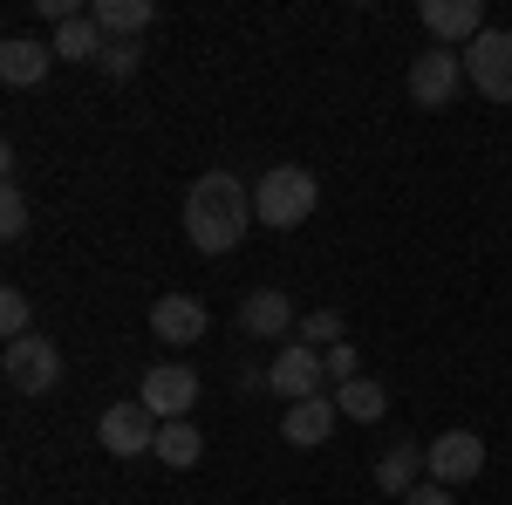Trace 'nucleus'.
Listing matches in <instances>:
<instances>
[{
	"mask_svg": "<svg viewBox=\"0 0 512 505\" xmlns=\"http://www.w3.org/2000/svg\"><path fill=\"white\" fill-rule=\"evenodd\" d=\"M321 369H328V383L342 389V383H355V376H362V355H355L349 342H335V349L321 355Z\"/></svg>",
	"mask_w": 512,
	"mask_h": 505,
	"instance_id": "23",
	"label": "nucleus"
},
{
	"mask_svg": "<svg viewBox=\"0 0 512 505\" xmlns=\"http://www.w3.org/2000/svg\"><path fill=\"white\" fill-rule=\"evenodd\" d=\"M89 14H96L103 41H137L151 21H158V7H151V0H96Z\"/></svg>",
	"mask_w": 512,
	"mask_h": 505,
	"instance_id": "16",
	"label": "nucleus"
},
{
	"mask_svg": "<svg viewBox=\"0 0 512 505\" xmlns=\"http://www.w3.org/2000/svg\"><path fill=\"white\" fill-rule=\"evenodd\" d=\"M0 376L21 389V396H48V389H62V349L48 335H21V342H7Z\"/></svg>",
	"mask_w": 512,
	"mask_h": 505,
	"instance_id": "4",
	"label": "nucleus"
},
{
	"mask_svg": "<svg viewBox=\"0 0 512 505\" xmlns=\"http://www.w3.org/2000/svg\"><path fill=\"white\" fill-rule=\"evenodd\" d=\"M205 328H212V314H205V301H192V294H158V301H151V335L171 342V349H192Z\"/></svg>",
	"mask_w": 512,
	"mask_h": 505,
	"instance_id": "10",
	"label": "nucleus"
},
{
	"mask_svg": "<svg viewBox=\"0 0 512 505\" xmlns=\"http://www.w3.org/2000/svg\"><path fill=\"white\" fill-rule=\"evenodd\" d=\"M48 69H55V48H48V41H28V35L0 41V82H7V89H35Z\"/></svg>",
	"mask_w": 512,
	"mask_h": 505,
	"instance_id": "12",
	"label": "nucleus"
},
{
	"mask_svg": "<svg viewBox=\"0 0 512 505\" xmlns=\"http://www.w3.org/2000/svg\"><path fill=\"white\" fill-rule=\"evenodd\" d=\"M458 89H465V55L458 48H424L410 62V103L417 110H451Z\"/></svg>",
	"mask_w": 512,
	"mask_h": 505,
	"instance_id": "5",
	"label": "nucleus"
},
{
	"mask_svg": "<svg viewBox=\"0 0 512 505\" xmlns=\"http://www.w3.org/2000/svg\"><path fill=\"white\" fill-rule=\"evenodd\" d=\"M321 383H328V369H321V349H308V342H287V349L267 362V389H274V396H287V403L321 396Z\"/></svg>",
	"mask_w": 512,
	"mask_h": 505,
	"instance_id": "8",
	"label": "nucleus"
},
{
	"mask_svg": "<svg viewBox=\"0 0 512 505\" xmlns=\"http://www.w3.org/2000/svg\"><path fill=\"white\" fill-rule=\"evenodd\" d=\"M424 478H431V458H424V444H417V437L390 444V451H383V465H376V485H383V492H396V499H410Z\"/></svg>",
	"mask_w": 512,
	"mask_h": 505,
	"instance_id": "15",
	"label": "nucleus"
},
{
	"mask_svg": "<svg viewBox=\"0 0 512 505\" xmlns=\"http://www.w3.org/2000/svg\"><path fill=\"white\" fill-rule=\"evenodd\" d=\"M335 410H342V417H355V424H376V417L390 410V389H383L376 376H369V369H362L355 383L335 389Z\"/></svg>",
	"mask_w": 512,
	"mask_h": 505,
	"instance_id": "18",
	"label": "nucleus"
},
{
	"mask_svg": "<svg viewBox=\"0 0 512 505\" xmlns=\"http://www.w3.org/2000/svg\"><path fill=\"white\" fill-rule=\"evenodd\" d=\"M424 458H431V478L437 485H472L478 471H485V437L478 430H437L431 444H424Z\"/></svg>",
	"mask_w": 512,
	"mask_h": 505,
	"instance_id": "6",
	"label": "nucleus"
},
{
	"mask_svg": "<svg viewBox=\"0 0 512 505\" xmlns=\"http://www.w3.org/2000/svg\"><path fill=\"white\" fill-rule=\"evenodd\" d=\"M137 403H144L158 424H178V417H192V403H198V376L185 362H158V369L144 376V389H137Z\"/></svg>",
	"mask_w": 512,
	"mask_h": 505,
	"instance_id": "7",
	"label": "nucleus"
},
{
	"mask_svg": "<svg viewBox=\"0 0 512 505\" xmlns=\"http://www.w3.org/2000/svg\"><path fill=\"white\" fill-rule=\"evenodd\" d=\"M403 505H458V499H451V485H437V478H424V485H417V492H410Z\"/></svg>",
	"mask_w": 512,
	"mask_h": 505,
	"instance_id": "25",
	"label": "nucleus"
},
{
	"mask_svg": "<svg viewBox=\"0 0 512 505\" xmlns=\"http://www.w3.org/2000/svg\"><path fill=\"white\" fill-rule=\"evenodd\" d=\"M335 396H308V403H287V417H280V437L287 444H301V451H315V444H328V430H335Z\"/></svg>",
	"mask_w": 512,
	"mask_h": 505,
	"instance_id": "14",
	"label": "nucleus"
},
{
	"mask_svg": "<svg viewBox=\"0 0 512 505\" xmlns=\"http://www.w3.org/2000/svg\"><path fill=\"white\" fill-rule=\"evenodd\" d=\"M28 321H35L28 294H21V287H7V294H0V335H7V342H21V335H35Z\"/></svg>",
	"mask_w": 512,
	"mask_h": 505,
	"instance_id": "21",
	"label": "nucleus"
},
{
	"mask_svg": "<svg viewBox=\"0 0 512 505\" xmlns=\"http://www.w3.org/2000/svg\"><path fill=\"white\" fill-rule=\"evenodd\" d=\"M137 62H144V48H137V41H103V76L130 82V76H137Z\"/></svg>",
	"mask_w": 512,
	"mask_h": 505,
	"instance_id": "22",
	"label": "nucleus"
},
{
	"mask_svg": "<svg viewBox=\"0 0 512 505\" xmlns=\"http://www.w3.org/2000/svg\"><path fill=\"white\" fill-rule=\"evenodd\" d=\"M96 437H103L110 458H137V451H158V417H151L144 403H110L103 424H96Z\"/></svg>",
	"mask_w": 512,
	"mask_h": 505,
	"instance_id": "9",
	"label": "nucleus"
},
{
	"mask_svg": "<svg viewBox=\"0 0 512 505\" xmlns=\"http://www.w3.org/2000/svg\"><path fill=\"white\" fill-rule=\"evenodd\" d=\"M0 233H7V239H21V233H28V198L14 192V185L0 192Z\"/></svg>",
	"mask_w": 512,
	"mask_h": 505,
	"instance_id": "24",
	"label": "nucleus"
},
{
	"mask_svg": "<svg viewBox=\"0 0 512 505\" xmlns=\"http://www.w3.org/2000/svg\"><path fill=\"white\" fill-rule=\"evenodd\" d=\"M342 335H349V321H342V314H335V308H315V314H308V321H301V342H308V349H321V355L335 349Z\"/></svg>",
	"mask_w": 512,
	"mask_h": 505,
	"instance_id": "20",
	"label": "nucleus"
},
{
	"mask_svg": "<svg viewBox=\"0 0 512 505\" xmlns=\"http://www.w3.org/2000/svg\"><path fill=\"white\" fill-rule=\"evenodd\" d=\"M48 48H55V62H103V28H96V14L62 21V28L48 35Z\"/></svg>",
	"mask_w": 512,
	"mask_h": 505,
	"instance_id": "17",
	"label": "nucleus"
},
{
	"mask_svg": "<svg viewBox=\"0 0 512 505\" xmlns=\"http://www.w3.org/2000/svg\"><path fill=\"white\" fill-rule=\"evenodd\" d=\"M315 205H321V185L301 164H267L260 185H253V219L274 226V233H294L301 219H315Z\"/></svg>",
	"mask_w": 512,
	"mask_h": 505,
	"instance_id": "2",
	"label": "nucleus"
},
{
	"mask_svg": "<svg viewBox=\"0 0 512 505\" xmlns=\"http://www.w3.org/2000/svg\"><path fill=\"white\" fill-rule=\"evenodd\" d=\"M253 226V192L239 185L233 171H205L185 192V239L198 253H233Z\"/></svg>",
	"mask_w": 512,
	"mask_h": 505,
	"instance_id": "1",
	"label": "nucleus"
},
{
	"mask_svg": "<svg viewBox=\"0 0 512 505\" xmlns=\"http://www.w3.org/2000/svg\"><path fill=\"white\" fill-rule=\"evenodd\" d=\"M239 328H246L253 342H280V335H287V328H301V321H294V301H287L280 287H260V294H246Z\"/></svg>",
	"mask_w": 512,
	"mask_h": 505,
	"instance_id": "13",
	"label": "nucleus"
},
{
	"mask_svg": "<svg viewBox=\"0 0 512 505\" xmlns=\"http://www.w3.org/2000/svg\"><path fill=\"white\" fill-rule=\"evenodd\" d=\"M417 14H424V28L437 35V48L485 35V0H417Z\"/></svg>",
	"mask_w": 512,
	"mask_h": 505,
	"instance_id": "11",
	"label": "nucleus"
},
{
	"mask_svg": "<svg viewBox=\"0 0 512 505\" xmlns=\"http://www.w3.org/2000/svg\"><path fill=\"white\" fill-rule=\"evenodd\" d=\"M158 458L171 471H192L198 458H205V437H198L192 417H178V424H158Z\"/></svg>",
	"mask_w": 512,
	"mask_h": 505,
	"instance_id": "19",
	"label": "nucleus"
},
{
	"mask_svg": "<svg viewBox=\"0 0 512 505\" xmlns=\"http://www.w3.org/2000/svg\"><path fill=\"white\" fill-rule=\"evenodd\" d=\"M458 55H465V82H472L485 103H512V35L506 28H485Z\"/></svg>",
	"mask_w": 512,
	"mask_h": 505,
	"instance_id": "3",
	"label": "nucleus"
}]
</instances>
